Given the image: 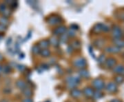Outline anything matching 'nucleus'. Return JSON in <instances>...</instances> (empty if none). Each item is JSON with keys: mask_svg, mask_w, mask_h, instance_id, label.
<instances>
[{"mask_svg": "<svg viewBox=\"0 0 124 102\" xmlns=\"http://www.w3.org/2000/svg\"><path fill=\"white\" fill-rule=\"evenodd\" d=\"M83 94L86 97H92L94 94V90L91 87H85L83 90Z\"/></svg>", "mask_w": 124, "mask_h": 102, "instance_id": "9", "label": "nucleus"}, {"mask_svg": "<svg viewBox=\"0 0 124 102\" xmlns=\"http://www.w3.org/2000/svg\"><path fill=\"white\" fill-rule=\"evenodd\" d=\"M50 45V42H49V40L47 39H44L40 41L38 44V46L40 48H41L42 50L44 49H47V48Z\"/></svg>", "mask_w": 124, "mask_h": 102, "instance_id": "13", "label": "nucleus"}, {"mask_svg": "<svg viewBox=\"0 0 124 102\" xmlns=\"http://www.w3.org/2000/svg\"><path fill=\"white\" fill-rule=\"evenodd\" d=\"M22 92L23 94V95L24 96H26L27 98H30L32 95V91L31 90V88H24L23 90H22Z\"/></svg>", "mask_w": 124, "mask_h": 102, "instance_id": "18", "label": "nucleus"}, {"mask_svg": "<svg viewBox=\"0 0 124 102\" xmlns=\"http://www.w3.org/2000/svg\"><path fill=\"white\" fill-rule=\"evenodd\" d=\"M116 59H115L114 58L110 57L108 58V59L106 60L105 62V64H106V66L108 68H114L116 66Z\"/></svg>", "mask_w": 124, "mask_h": 102, "instance_id": "8", "label": "nucleus"}, {"mask_svg": "<svg viewBox=\"0 0 124 102\" xmlns=\"http://www.w3.org/2000/svg\"><path fill=\"white\" fill-rule=\"evenodd\" d=\"M0 102H8V100H6V99H2V100H1Z\"/></svg>", "mask_w": 124, "mask_h": 102, "instance_id": "42", "label": "nucleus"}, {"mask_svg": "<svg viewBox=\"0 0 124 102\" xmlns=\"http://www.w3.org/2000/svg\"><path fill=\"white\" fill-rule=\"evenodd\" d=\"M113 71H114V72L119 74V75H120L121 74H123V72H124V66L123 65H116L114 67Z\"/></svg>", "mask_w": 124, "mask_h": 102, "instance_id": "14", "label": "nucleus"}, {"mask_svg": "<svg viewBox=\"0 0 124 102\" xmlns=\"http://www.w3.org/2000/svg\"><path fill=\"white\" fill-rule=\"evenodd\" d=\"M86 63H87L86 60L83 57L77 58L73 62L74 66H75L77 68H80V69H84V68L86 66Z\"/></svg>", "mask_w": 124, "mask_h": 102, "instance_id": "3", "label": "nucleus"}, {"mask_svg": "<svg viewBox=\"0 0 124 102\" xmlns=\"http://www.w3.org/2000/svg\"><path fill=\"white\" fill-rule=\"evenodd\" d=\"M110 102H122L121 101H120L119 99H112V101H110Z\"/></svg>", "mask_w": 124, "mask_h": 102, "instance_id": "40", "label": "nucleus"}, {"mask_svg": "<svg viewBox=\"0 0 124 102\" xmlns=\"http://www.w3.org/2000/svg\"><path fill=\"white\" fill-rule=\"evenodd\" d=\"M119 18L121 20L124 21V13H121L119 14Z\"/></svg>", "mask_w": 124, "mask_h": 102, "instance_id": "38", "label": "nucleus"}, {"mask_svg": "<svg viewBox=\"0 0 124 102\" xmlns=\"http://www.w3.org/2000/svg\"><path fill=\"white\" fill-rule=\"evenodd\" d=\"M93 87L94 88H96L97 90H101L102 89H103V88L105 87V84H104V81L103 80H102L100 78H96L93 80Z\"/></svg>", "mask_w": 124, "mask_h": 102, "instance_id": "2", "label": "nucleus"}, {"mask_svg": "<svg viewBox=\"0 0 124 102\" xmlns=\"http://www.w3.org/2000/svg\"><path fill=\"white\" fill-rule=\"evenodd\" d=\"M106 56H105V55H101L99 58H98L97 61H98V63H99V64H102V63H105L106 62Z\"/></svg>", "mask_w": 124, "mask_h": 102, "instance_id": "28", "label": "nucleus"}, {"mask_svg": "<svg viewBox=\"0 0 124 102\" xmlns=\"http://www.w3.org/2000/svg\"><path fill=\"white\" fill-rule=\"evenodd\" d=\"M1 71H2V67L0 65V72H1Z\"/></svg>", "mask_w": 124, "mask_h": 102, "instance_id": "43", "label": "nucleus"}, {"mask_svg": "<svg viewBox=\"0 0 124 102\" xmlns=\"http://www.w3.org/2000/svg\"><path fill=\"white\" fill-rule=\"evenodd\" d=\"M17 69L19 71H21V72H23V71L26 70V66H23V65H17Z\"/></svg>", "mask_w": 124, "mask_h": 102, "instance_id": "34", "label": "nucleus"}, {"mask_svg": "<svg viewBox=\"0 0 124 102\" xmlns=\"http://www.w3.org/2000/svg\"><path fill=\"white\" fill-rule=\"evenodd\" d=\"M70 96L72 97L75 98V99H77V98H79L81 97V92L80 91L79 89L77 88H73L72 89L70 90Z\"/></svg>", "mask_w": 124, "mask_h": 102, "instance_id": "10", "label": "nucleus"}, {"mask_svg": "<svg viewBox=\"0 0 124 102\" xmlns=\"http://www.w3.org/2000/svg\"><path fill=\"white\" fill-rule=\"evenodd\" d=\"M115 82L116 84H121L124 81V76L117 75L116 77H115Z\"/></svg>", "mask_w": 124, "mask_h": 102, "instance_id": "23", "label": "nucleus"}, {"mask_svg": "<svg viewBox=\"0 0 124 102\" xmlns=\"http://www.w3.org/2000/svg\"><path fill=\"white\" fill-rule=\"evenodd\" d=\"M66 81L67 86L69 88H75L76 86H78L79 84L80 77L77 76H70L67 77Z\"/></svg>", "mask_w": 124, "mask_h": 102, "instance_id": "1", "label": "nucleus"}, {"mask_svg": "<svg viewBox=\"0 0 124 102\" xmlns=\"http://www.w3.org/2000/svg\"><path fill=\"white\" fill-rule=\"evenodd\" d=\"M103 96V94L102 93L100 90H96L95 92H94V94H93V97L95 99H101Z\"/></svg>", "mask_w": 124, "mask_h": 102, "instance_id": "22", "label": "nucleus"}, {"mask_svg": "<svg viewBox=\"0 0 124 102\" xmlns=\"http://www.w3.org/2000/svg\"><path fill=\"white\" fill-rule=\"evenodd\" d=\"M10 8L12 9L16 8L17 7V1H13V2L11 3V4L10 5Z\"/></svg>", "mask_w": 124, "mask_h": 102, "instance_id": "32", "label": "nucleus"}, {"mask_svg": "<svg viewBox=\"0 0 124 102\" xmlns=\"http://www.w3.org/2000/svg\"><path fill=\"white\" fill-rule=\"evenodd\" d=\"M70 46L72 48L78 50V49H79L80 48H81V43H80L79 41L76 40V41H72V44H71Z\"/></svg>", "mask_w": 124, "mask_h": 102, "instance_id": "20", "label": "nucleus"}, {"mask_svg": "<svg viewBox=\"0 0 124 102\" xmlns=\"http://www.w3.org/2000/svg\"><path fill=\"white\" fill-rule=\"evenodd\" d=\"M2 15H3V17H4L6 18H8L10 15H11V14H12V12H11V10L10 8H7L2 13Z\"/></svg>", "mask_w": 124, "mask_h": 102, "instance_id": "24", "label": "nucleus"}, {"mask_svg": "<svg viewBox=\"0 0 124 102\" xmlns=\"http://www.w3.org/2000/svg\"><path fill=\"white\" fill-rule=\"evenodd\" d=\"M106 52L109 53H118L120 52V48L116 47V46H108L105 49Z\"/></svg>", "mask_w": 124, "mask_h": 102, "instance_id": "11", "label": "nucleus"}, {"mask_svg": "<svg viewBox=\"0 0 124 102\" xmlns=\"http://www.w3.org/2000/svg\"><path fill=\"white\" fill-rule=\"evenodd\" d=\"M0 24H2V25H4V26L6 27L9 24V22H8V18L4 17H2L1 18H0Z\"/></svg>", "mask_w": 124, "mask_h": 102, "instance_id": "27", "label": "nucleus"}, {"mask_svg": "<svg viewBox=\"0 0 124 102\" xmlns=\"http://www.w3.org/2000/svg\"><path fill=\"white\" fill-rule=\"evenodd\" d=\"M6 27L4 26V25H2V24H0V33L4 32L6 31Z\"/></svg>", "mask_w": 124, "mask_h": 102, "instance_id": "36", "label": "nucleus"}, {"mask_svg": "<svg viewBox=\"0 0 124 102\" xmlns=\"http://www.w3.org/2000/svg\"><path fill=\"white\" fill-rule=\"evenodd\" d=\"M22 102H33L32 99L31 98H25L22 100Z\"/></svg>", "mask_w": 124, "mask_h": 102, "instance_id": "37", "label": "nucleus"}, {"mask_svg": "<svg viewBox=\"0 0 124 102\" xmlns=\"http://www.w3.org/2000/svg\"><path fill=\"white\" fill-rule=\"evenodd\" d=\"M113 43L118 48H124V41L121 39H114Z\"/></svg>", "mask_w": 124, "mask_h": 102, "instance_id": "16", "label": "nucleus"}, {"mask_svg": "<svg viewBox=\"0 0 124 102\" xmlns=\"http://www.w3.org/2000/svg\"><path fill=\"white\" fill-rule=\"evenodd\" d=\"M79 75L80 77H83V78H88L90 76V72L88 71L85 70V69H80L79 71Z\"/></svg>", "mask_w": 124, "mask_h": 102, "instance_id": "15", "label": "nucleus"}, {"mask_svg": "<svg viewBox=\"0 0 124 102\" xmlns=\"http://www.w3.org/2000/svg\"><path fill=\"white\" fill-rule=\"evenodd\" d=\"M6 8H7V6H6V5L4 3L0 4V13H2Z\"/></svg>", "mask_w": 124, "mask_h": 102, "instance_id": "30", "label": "nucleus"}, {"mask_svg": "<svg viewBox=\"0 0 124 102\" xmlns=\"http://www.w3.org/2000/svg\"><path fill=\"white\" fill-rule=\"evenodd\" d=\"M41 66H42L41 67V68H42V69L44 68V69H45V70H47V69L48 68V66L46 64H42V65H41Z\"/></svg>", "mask_w": 124, "mask_h": 102, "instance_id": "39", "label": "nucleus"}, {"mask_svg": "<svg viewBox=\"0 0 124 102\" xmlns=\"http://www.w3.org/2000/svg\"><path fill=\"white\" fill-rule=\"evenodd\" d=\"M2 71L6 74H8L11 71V68L10 66H5L2 67Z\"/></svg>", "mask_w": 124, "mask_h": 102, "instance_id": "29", "label": "nucleus"}, {"mask_svg": "<svg viewBox=\"0 0 124 102\" xmlns=\"http://www.w3.org/2000/svg\"><path fill=\"white\" fill-rule=\"evenodd\" d=\"M78 28H79V26L77 25H76V24H72L70 26V29L74 31H75L76 30H78Z\"/></svg>", "mask_w": 124, "mask_h": 102, "instance_id": "35", "label": "nucleus"}, {"mask_svg": "<svg viewBox=\"0 0 124 102\" xmlns=\"http://www.w3.org/2000/svg\"><path fill=\"white\" fill-rule=\"evenodd\" d=\"M1 39H2V36L0 35V41H1Z\"/></svg>", "mask_w": 124, "mask_h": 102, "instance_id": "44", "label": "nucleus"}, {"mask_svg": "<svg viewBox=\"0 0 124 102\" xmlns=\"http://www.w3.org/2000/svg\"><path fill=\"white\" fill-rule=\"evenodd\" d=\"M49 42H50V44H51L54 47H57L59 45V41L55 37H51L49 39Z\"/></svg>", "mask_w": 124, "mask_h": 102, "instance_id": "19", "label": "nucleus"}, {"mask_svg": "<svg viewBox=\"0 0 124 102\" xmlns=\"http://www.w3.org/2000/svg\"><path fill=\"white\" fill-rule=\"evenodd\" d=\"M68 35L66 33H64V34H63V35L60 36L59 41V42H62V43H66L68 41Z\"/></svg>", "mask_w": 124, "mask_h": 102, "instance_id": "25", "label": "nucleus"}, {"mask_svg": "<svg viewBox=\"0 0 124 102\" xmlns=\"http://www.w3.org/2000/svg\"><path fill=\"white\" fill-rule=\"evenodd\" d=\"M117 86L114 82H110L106 86V90L110 93H114L117 91Z\"/></svg>", "mask_w": 124, "mask_h": 102, "instance_id": "7", "label": "nucleus"}, {"mask_svg": "<svg viewBox=\"0 0 124 102\" xmlns=\"http://www.w3.org/2000/svg\"><path fill=\"white\" fill-rule=\"evenodd\" d=\"M66 31V27L64 26H59L54 30L53 33L54 35L61 36L63 34H64Z\"/></svg>", "mask_w": 124, "mask_h": 102, "instance_id": "6", "label": "nucleus"}, {"mask_svg": "<svg viewBox=\"0 0 124 102\" xmlns=\"http://www.w3.org/2000/svg\"><path fill=\"white\" fill-rule=\"evenodd\" d=\"M112 36L114 39H121L123 36V32L121 28L118 26H115L112 28Z\"/></svg>", "mask_w": 124, "mask_h": 102, "instance_id": "5", "label": "nucleus"}, {"mask_svg": "<svg viewBox=\"0 0 124 102\" xmlns=\"http://www.w3.org/2000/svg\"><path fill=\"white\" fill-rule=\"evenodd\" d=\"M3 59H4V57H3V56H2V55L0 53V62L1 61V60H3Z\"/></svg>", "mask_w": 124, "mask_h": 102, "instance_id": "41", "label": "nucleus"}, {"mask_svg": "<svg viewBox=\"0 0 124 102\" xmlns=\"http://www.w3.org/2000/svg\"><path fill=\"white\" fill-rule=\"evenodd\" d=\"M66 34L68 35V37H74V36L75 35V32L74 31H72V30H71V29H70L67 32Z\"/></svg>", "mask_w": 124, "mask_h": 102, "instance_id": "33", "label": "nucleus"}, {"mask_svg": "<svg viewBox=\"0 0 124 102\" xmlns=\"http://www.w3.org/2000/svg\"><path fill=\"white\" fill-rule=\"evenodd\" d=\"M96 42H97V44H95L97 46V47H98V48H101L102 46H103V42L102 40L97 39L96 41ZM96 42H95V43H96Z\"/></svg>", "mask_w": 124, "mask_h": 102, "instance_id": "31", "label": "nucleus"}, {"mask_svg": "<svg viewBox=\"0 0 124 102\" xmlns=\"http://www.w3.org/2000/svg\"><path fill=\"white\" fill-rule=\"evenodd\" d=\"M62 18L58 15H52L50 17H49L47 20L48 23L51 26L58 25L62 22Z\"/></svg>", "mask_w": 124, "mask_h": 102, "instance_id": "4", "label": "nucleus"}, {"mask_svg": "<svg viewBox=\"0 0 124 102\" xmlns=\"http://www.w3.org/2000/svg\"><path fill=\"white\" fill-rule=\"evenodd\" d=\"M103 26L104 24H101V23H99V24H95L93 28V32H94V33H99L100 32L103 31Z\"/></svg>", "mask_w": 124, "mask_h": 102, "instance_id": "12", "label": "nucleus"}, {"mask_svg": "<svg viewBox=\"0 0 124 102\" xmlns=\"http://www.w3.org/2000/svg\"><path fill=\"white\" fill-rule=\"evenodd\" d=\"M40 54L41 55V56H43L44 57H48L50 55V51L48 50V49H44V50H41Z\"/></svg>", "mask_w": 124, "mask_h": 102, "instance_id": "21", "label": "nucleus"}, {"mask_svg": "<svg viewBox=\"0 0 124 102\" xmlns=\"http://www.w3.org/2000/svg\"></svg>", "mask_w": 124, "mask_h": 102, "instance_id": "46", "label": "nucleus"}, {"mask_svg": "<svg viewBox=\"0 0 124 102\" xmlns=\"http://www.w3.org/2000/svg\"><path fill=\"white\" fill-rule=\"evenodd\" d=\"M16 86H17V88L21 89V90H23V89L26 88V82L21 79H19L16 81Z\"/></svg>", "mask_w": 124, "mask_h": 102, "instance_id": "17", "label": "nucleus"}, {"mask_svg": "<svg viewBox=\"0 0 124 102\" xmlns=\"http://www.w3.org/2000/svg\"><path fill=\"white\" fill-rule=\"evenodd\" d=\"M32 53L35 54V55H37V54L40 53V52H41V48L39 47L38 45H35V46H34L32 47Z\"/></svg>", "mask_w": 124, "mask_h": 102, "instance_id": "26", "label": "nucleus"}, {"mask_svg": "<svg viewBox=\"0 0 124 102\" xmlns=\"http://www.w3.org/2000/svg\"><path fill=\"white\" fill-rule=\"evenodd\" d=\"M123 75H124V72H123Z\"/></svg>", "mask_w": 124, "mask_h": 102, "instance_id": "45", "label": "nucleus"}]
</instances>
